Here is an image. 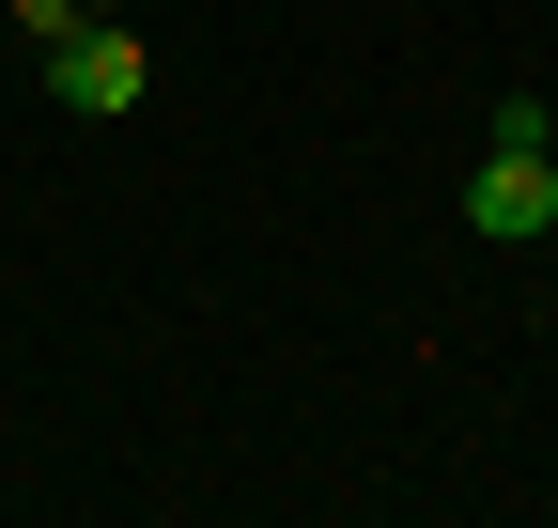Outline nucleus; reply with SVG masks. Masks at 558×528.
Returning <instances> with one entry per match:
<instances>
[{
	"label": "nucleus",
	"instance_id": "obj_2",
	"mask_svg": "<svg viewBox=\"0 0 558 528\" xmlns=\"http://www.w3.org/2000/svg\"><path fill=\"white\" fill-rule=\"evenodd\" d=\"M465 233H497V249L558 233V171H543V141H481V171H465Z\"/></svg>",
	"mask_w": 558,
	"mask_h": 528
},
{
	"label": "nucleus",
	"instance_id": "obj_1",
	"mask_svg": "<svg viewBox=\"0 0 558 528\" xmlns=\"http://www.w3.org/2000/svg\"><path fill=\"white\" fill-rule=\"evenodd\" d=\"M140 94H156V47H140V32L78 16V32L47 47V109H78V124H109V109H140Z\"/></svg>",
	"mask_w": 558,
	"mask_h": 528
},
{
	"label": "nucleus",
	"instance_id": "obj_3",
	"mask_svg": "<svg viewBox=\"0 0 558 528\" xmlns=\"http://www.w3.org/2000/svg\"><path fill=\"white\" fill-rule=\"evenodd\" d=\"M543 171H558V141H543Z\"/></svg>",
	"mask_w": 558,
	"mask_h": 528
}]
</instances>
